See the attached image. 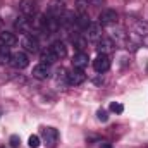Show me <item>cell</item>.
I'll use <instances>...</instances> for the list:
<instances>
[{"label":"cell","mask_w":148,"mask_h":148,"mask_svg":"<svg viewBox=\"0 0 148 148\" xmlns=\"http://www.w3.org/2000/svg\"><path fill=\"white\" fill-rule=\"evenodd\" d=\"M21 43H23V47H24L26 52H29V53H36L38 52V47H40V45H38V40L33 38L31 35H26V36L23 38Z\"/></svg>","instance_id":"4fadbf2b"},{"label":"cell","mask_w":148,"mask_h":148,"mask_svg":"<svg viewBox=\"0 0 148 148\" xmlns=\"http://www.w3.org/2000/svg\"><path fill=\"white\" fill-rule=\"evenodd\" d=\"M31 26H33V21H31V17H28V16H19L17 21H16V28H17L21 33H29V31H31Z\"/></svg>","instance_id":"8fae6325"},{"label":"cell","mask_w":148,"mask_h":148,"mask_svg":"<svg viewBox=\"0 0 148 148\" xmlns=\"http://www.w3.org/2000/svg\"><path fill=\"white\" fill-rule=\"evenodd\" d=\"M14 69H17V71H23V69H26L28 66H29V59H28V55H26V52H16V53H12V57H10V62H9Z\"/></svg>","instance_id":"6da1fadb"},{"label":"cell","mask_w":148,"mask_h":148,"mask_svg":"<svg viewBox=\"0 0 148 148\" xmlns=\"http://www.w3.org/2000/svg\"><path fill=\"white\" fill-rule=\"evenodd\" d=\"M48 48L53 52V55H55L59 60H60V59H64V57L67 55V47H66V43H64V41H53Z\"/></svg>","instance_id":"7c38bea8"},{"label":"cell","mask_w":148,"mask_h":148,"mask_svg":"<svg viewBox=\"0 0 148 148\" xmlns=\"http://www.w3.org/2000/svg\"><path fill=\"white\" fill-rule=\"evenodd\" d=\"M98 23L102 26H109V24H115L117 23V12L114 9H105L100 16H98Z\"/></svg>","instance_id":"52a82bcc"},{"label":"cell","mask_w":148,"mask_h":148,"mask_svg":"<svg viewBox=\"0 0 148 148\" xmlns=\"http://www.w3.org/2000/svg\"><path fill=\"white\" fill-rule=\"evenodd\" d=\"M71 62H73L74 69H84L88 66V62H90V57H88L86 52H77V53L73 55V60Z\"/></svg>","instance_id":"9c48e42d"},{"label":"cell","mask_w":148,"mask_h":148,"mask_svg":"<svg viewBox=\"0 0 148 148\" xmlns=\"http://www.w3.org/2000/svg\"><path fill=\"white\" fill-rule=\"evenodd\" d=\"M84 31H86V40L98 41V40L102 38V24H100V23H91Z\"/></svg>","instance_id":"ba28073f"},{"label":"cell","mask_w":148,"mask_h":148,"mask_svg":"<svg viewBox=\"0 0 148 148\" xmlns=\"http://www.w3.org/2000/svg\"><path fill=\"white\" fill-rule=\"evenodd\" d=\"M100 148H112V147H110V143H102V147Z\"/></svg>","instance_id":"4316f807"},{"label":"cell","mask_w":148,"mask_h":148,"mask_svg":"<svg viewBox=\"0 0 148 148\" xmlns=\"http://www.w3.org/2000/svg\"><path fill=\"white\" fill-rule=\"evenodd\" d=\"M43 140L48 148H53L59 141V131L55 127H45L43 129Z\"/></svg>","instance_id":"277c9868"},{"label":"cell","mask_w":148,"mask_h":148,"mask_svg":"<svg viewBox=\"0 0 148 148\" xmlns=\"http://www.w3.org/2000/svg\"><path fill=\"white\" fill-rule=\"evenodd\" d=\"M9 145H10V148H19V145H21V138H19L17 134H12V136L9 138Z\"/></svg>","instance_id":"603a6c76"},{"label":"cell","mask_w":148,"mask_h":148,"mask_svg":"<svg viewBox=\"0 0 148 148\" xmlns=\"http://www.w3.org/2000/svg\"><path fill=\"white\" fill-rule=\"evenodd\" d=\"M97 117H98V121H102V122H107V121H109V114H107V110H103V109L97 110Z\"/></svg>","instance_id":"d4e9b609"},{"label":"cell","mask_w":148,"mask_h":148,"mask_svg":"<svg viewBox=\"0 0 148 148\" xmlns=\"http://www.w3.org/2000/svg\"><path fill=\"white\" fill-rule=\"evenodd\" d=\"M10 57H12L10 48L5 47V45H0V64H7V62H10Z\"/></svg>","instance_id":"ac0fdd59"},{"label":"cell","mask_w":148,"mask_h":148,"mask_svg":"<svg viewBox=\"0 0 148 148\" xmlns=\"http://www.w3.org/2000/svg\"><path fill=\"white\" fill-rule=\"evenodd\" d=\"M33 77H36V79H40V81H43V79H48L50 77V74H52V71H50V66L48 64H43V62H40V64H36L35 67H33Z\"/></svg>","instance_id":"8992f818"},{"label":"cell","mask_w":148,"mask_h":148,"mask_svg":"<svg viewBox=\"0 0 148 148\" xmlns=\"http://www.w3.org/2000/svg\"><path fill=\"white\" fill-rule=\"evenodd\" d=\"M86 81V74L83 73V69H74L67 74V84H71V86H79V84H83Z\"/></svg>","instance_id":"5b68a950"},{"label":"cell","mask_w":148,"mask_h":148,"mask_svg":"<svg viewBox=\"0 0 148 148\" xmlns=\"http://www.w3.org/2000/svg\"><path fill=\"white\" fill-rule=\"evenodd\" d=\"M19 10H21L23 16L33 17V16L38 12L36 0H21V2H19Z\"/></svg>","instance_id":"3957f363"},{"label":"cell","mask_w":148,"mask_h":148,"mask_svg":"<svg viewBox=\"0 0 148 148\" xmlns=\"http://www.w3.org/2000/svg\"><path fill=\"white\" fill-rule=\"evenodd\" d=\"M109 109H110V112H114V114H122V112H124V105L119 103V102H112L110 105H109Z\"/></svg>","instance_id":"7402d4cb"},{"label":"cell","mask_w":148,"mask_h":148,"mask_svg":"<svg viewBox=\"0 0 148 148\" xmlns=\"http://www.w3.org/2000/svg\"><path fill=\"white\" fill-rule=\"evenodd\" d=\"M17 43V36L10 31H2L0 33V45H5V47H14Z\"/></svg>","instance_id":"5bb4252c"},{"label":"cell","mask_w":148,"mask_h":148,"mask_svg":"<svg viewBox=\"0 0 148 148\" xmlns=\"http://www.w3.org/2000/svg\"><path fill=\"white\" fill-rule=\"evenodd\" d=\"M28 145H29L31 148H38V147H40V136H36V134L29 136V140H28Z\"/></svg>","instance_id":"cb8c5ba5"},{"label":"cell","mask_w":148,"mask_h":148,"mask_svg":"<svg viewBox=\"0 0 148 148\" xmlns=\"http://www.w3.org/2000/svg\"><path fill=\"white\" fill-rule=\"evenodd\" d=\"M93 69H95L97 73H100V74L107 73V71L110 69V59H109V55L98 53V57L93 60Z\"/></svg>","instance_id":"7a4b0ae2"},{"label":"cell","mask_w":148,"mask_h":148,"mask_svg":"<svg viewBox=\"0 0 148 148\" xmlns=\"http://www.w3.org/2000/svg\"><path fill=\"white\" fill-rule=\"evenodd\" d=\"M76 9L79 14H86V9H88V0H76Z\"/></svg>","instance_id":"44dd1931"},{"label":"cell","mask_w":148,"mask_h":148,"mask_svg":"<svg viewBox=\"0 0 148 148\" xmlns=\"http://www.w3.org/2000/svg\"><path fill=\"white\" fill-rule=\"evenodd\" d=\"M57 60H59V59L53 55V52H52L50 48H47V50L41 52V62H43V64H48V66H50V64H53V62H57Z\"/></svg>","instance_id":"e0dca14e"},{"label":"cell","mask_w":148,"mask_h":148,"mask_svg":"<svg viewBox=\"0 0 148 148\" xmlns=\"http://www.w3.org/2000/svg\"><path fill=\"white\" fill-rule=\"evenodd\" d=\"M73 45L77 52H83L84 47H86V38H81V36H73Z\"/></svg>","instance_id":"ffe728a7"},{"label":"cell","mask_w":148,"mask_h":148,"mask_svg":"<svg viewBox=\"0 0 148 148\" xmlns=\"http://www.w3.org/2000/svg\"><path fill=\"white\" fill-rule=\"evenodd\" d=\"M112 48H114V43H112V40H109V38H103L97 45V52L98 53H103V55H107L109 52H112Z\"/></svg>","instance_id":"2e32d148"},{"label":"cell","mask_w":148,"mask_h":148,"mask_svg":"<svg viewBox=\"0 0 148 148\" xmlns=\"http://www.w3.org/2000/svg\"><path fill=\"white\" fill-rule=\"evenodd\" d=\"M76 24H77L79 29H86V28L91 24V21H90V17H88L86 14H79V16L76 17Z\"/></svg>","instance_id":"d6986e66"},{"label":"cell","mask_w":148,"mask_h":148,"mask_svg":"<svg viewBox=\"0 0 148 148\" xmlns=\"http://www.w3.org/2000/svg\"><path fill=\"white\" fill-rule=\"evenodd\" d=\"M133 31H134L138 36H148V23L147 21H143V19L134 21V24H133Z\"/></svg>","instance_id":"9a60e30c"},{"label":"cell","mask_w":148,"mask_h":148,"mask_svg":"<svg viewBox=\"0 0 148 148\" xmlns=\"http://www.w3.org/2000/svg\"><path fill=\"white\" fill-rule=\"evenodd\" d=\"M90 3H91L93 7H102V5L105 3V0H90Z\"/></svg>","instance_id":"484cf974"},{"label":"cell","mask_w":148,"mask_h":148,"mask_svg":"<svg viewBox=\"0 0 148 148\" xmlns=\"http://www.w3.org/2000/svg\"><path fill=\"white\" fill-rule=\"evenodd\" d=\"M62 14H64V3H62V2H59V0H53V2H52V3L48 5L47 16L60 19V17H62Z\"/></svg>","instance_id":"30bf717a"}]
</instances>
